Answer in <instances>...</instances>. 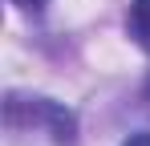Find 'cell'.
<instances>
[{"label": "cell", "mask_w": 150, "mask_h": 146, "mask_svg": "<svg viewBox=\"0 0 150 146\" xmlns=\"http://www.w3.org/2000/svg\"><path fill=\"white\" fill-rule=\"evenodd\" d=\"M49 126L53 138L57 142H73V114L69 110H61L57 101L49 97H8V126Z\"/></svg>", "instance_id": "obj_1"}, {"label": "cell", "mask_w": 150, "mask_h": 146, "mask_svg": "<svg viewBox=\"0 0 150 146\" xmlns=\"http://www.w3.org/2000/svg\"><path fill=\"white\" fill-rule=\"evenodd\" d=\"M126 28L134 37V45L150 53V0H134L130 12H126Z\"/></svg>", "instance_id": "obj_2"}, {"label": "cell", "mask_w": 150, "mask_h": 146, "mask_svg": "<svg viewBox=\"0 0 150 146\" xmlns=\"http://www.w3.org/2000/svg\"><path fill=\"white\" fill-rule=\"evenodd\" d=\"M12 4H16L21 12H41V8H45L49 0H12Z\"/></svg>", "instance_id": "obj_3"}, {"label": "cell", "mask_w": 150, "mask_h": 146, "mask_svg": "<svg viewBox=\"0 0 150 146\" xmlns=\"http://www.w3.org/2000/svg\"><path fill=\"white\" fill-rule=\"evenodd\" d=\"M126 146H150V134H134V138H130Z\"/></svg>", "instance_id": "obj_4"}]
</instances>
